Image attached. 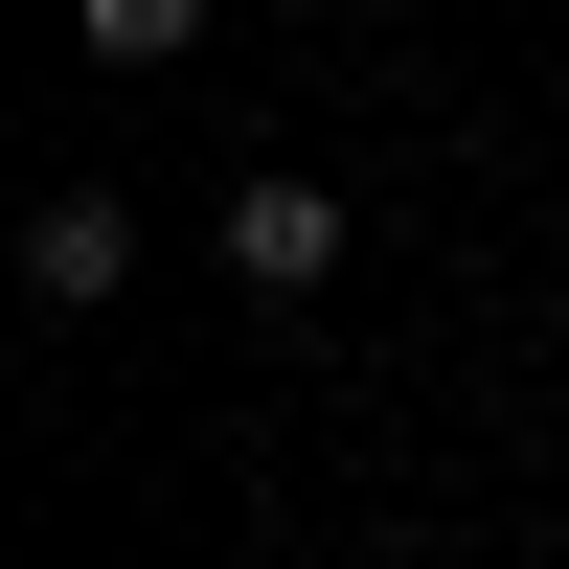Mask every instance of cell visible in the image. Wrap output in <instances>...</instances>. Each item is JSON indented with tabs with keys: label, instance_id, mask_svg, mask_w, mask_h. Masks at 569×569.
Listing matches in <instances>:
<instances>
[{
	"label": "cell",
	"instance_id": "cell-1",
	"mask_svg": "<svg viewBox=\"0 0 569 569\" xmlns=\"http://www.w3.org/2000/svg\"><path fill=\"white\" fill-rule=\"evenodd\" d=\"M228 273H251V297H319V273H342V182L251 160V182H228Z\"/></svg>",
	"mask_w": 569,
	"mask_h": 569
},
{
	"label": "cell",
	"instance_id": "cell-2",
	"mask_svg": "<svg viewBox=\"0 0 569 569\" xmlns=\"http://www.w3.org/2000/svg\"><path fill=\"white\" fill-rule=\"evenodd\" d=\"M23 297H46V319L137 297V206H114V182H46V206H23Z\"/></svg>",
	"mask_w": 569,
	"mask_h": 569
},
{
	"label": "cell",
	"instance_id": "cell-3",
	"mask_svg": "<svg viewBox=\"0 0 569 569\" xmlns=\"http://www.w3.org/2000/svg\"><path fill=\"white\" fill-rule=\"evenodd\" d=\"M91 23V69H182V46H206V0H69Z\"/></svg>",
	"mask_w": 569,
	"mask_h": 569
}]
</instances>
